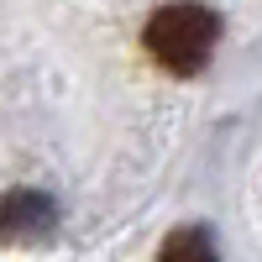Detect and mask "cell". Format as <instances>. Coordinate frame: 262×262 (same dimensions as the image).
<instances>
[{
	"label": "cell",
	"instance_id": "3",
	"mask_svg": "<svg viewBox=\"0 0 262 262\" xmlns=\"http://www.w3.org/2000/svg\"><path fill=\"white\" fill-rule=\"evenodd\" d=\"M158 262H221V252H215V242H210L205 226H179L163 242Z\"/></svg>",
	"mask_w": 262,
	"mask_h": 262
},
{
	"label": "cell",
	"instance_id": "1",
	"mask_svg": "<svg viewBox=\"0 0 262 262\" xmlns=\"http://www.w3.org/2000/svg\"><path fill=\"white\" fill-rule=\"evenodd\" d=\"M142 42L168 74H200L215 53V42H221V16L200 0H173V6L152 11Z\"/></svg>",
	"mask_w": 262,
	"mask_h": 262
},
{
	"label": "cell",
	"instance_id": "2",
	"mask_svg": "<svg viewBox=\"0 0 262 262\" xmlns=\"http://www.w3.org/2000/svg\"><path fill=\"white\" fill-rule=\"evenodd\" d=\"M58 221V210L48 194L37 189H11L6 200H0V236L6 242H32V236H48Z\"/></svg>",
	"mask_w": 262,
	"mask_h": 262
}]
</instances>
